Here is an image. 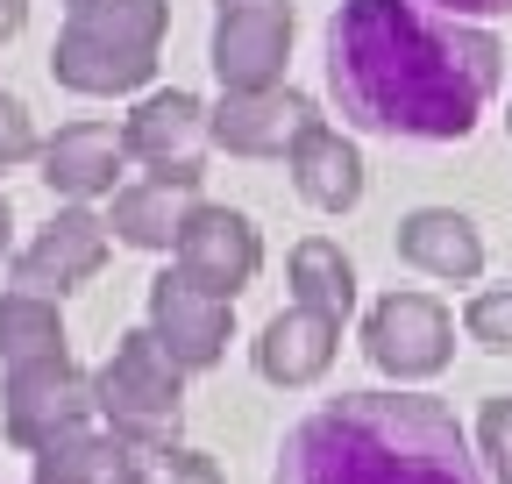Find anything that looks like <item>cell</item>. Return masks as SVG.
Instances as JSON below:
<instances>
[{"label":"cell","instance_id":"obj_26","mask_svg":"<svg viewBox=\"0 0 512 484\" xmlns=\"http://www.w3.org/2000/svg\"><path fill=\"white\" fill-rule=\"evenodd\" d=\"M29 29V0H0V43H15Z\"/></svg>","mask_w":512,"mask_h":484},{"label":"cell","instance_id":"obj_7","mask_svg":"<svg viewBox=\"0 0 512 484\" xmlns=\"http://www.w3.org/2000/svg\"><path fill=\"white\" fill-rule=\"evenodd\" d=\"M171 257H178V271L200 285V292H214V299L235 307V292H249V278L264 271V235H256V221L235 214V207L192 200V214L178 221Z\"/></svg>","mask_w":512,"mask_h":484},{"label":"cell","instance_id":"obj_3","mask_svg":"<svg viewBox=\"0 0 512 484\" xmlns=\"http://www.w3.org/2000/svg\"><path fill=\"white\" fill-rule=\"evenodd\" d=\"M171 0H64V29L50 43V79L64 93L114 100L157 79V43Z\"/></svg>","mask_w":512,"mask_h":484},{"label":"cell","instance_id":"obj_20","mask_svg":"<svg viewBox=\"0 0 512 484\" xmlns=\"http://www.w3.org/2000/svg\"><path fill=\"white\" fill-rule=\"evenodd\" d=\"M43 356H64V314H57V299L0 292V371H15V363H43Z\"/></svg>","mask_w":512,"mask_h":484},{"label":"cell","instance_id":"obj_10","mask_svg":"<svg viewBox=\"0 0 512 484\" xmlns=\"http://www.w3.org/2000/svg\"><path fill=\"white\" fill-rule=\"evenodd\" d=\"M121 150L136 157L150 178H171V186H200L207 164V107L192 93H150L136 100V114L121 121Z\"/></svg>","mask_w":512,"mask_h":484},{"label":"cell","instance_id":"obj_19","mask_svg":"<svg viewBox=\"0 0 512 484\" xmlns=\"http://www.w3.org/2000/svg\"><path fill=\"white\" fill-rule=\"evenodd\" d=\"M292 307H313L328 321L356 314V264L342 257V242H328V235L292 242Z\"/></svg>","mask_w":512,"mask_h":484},{"label":"cell","instance_id":"obj_21","mask_svg":"<svg viewBox=\"0 0 512 484\" xmlns=\"http://www.w3.org/2000/svg\"><path fill=\"white\" fill-rule=\"evenodd\" d=\"M463 335L491 356H512V285H484L463 307Z\"/></svg>","mask_w":512,"mask_h":484},{"label":"cell","instance_id":"obj_28","mask_svg":"<svg viewBox=\"0 0 512 484\" xmlns=\"http://www.w3.org/2000/svg\"><path fill=\"white\" fill-rule=\"evenodd\" d=\"M505 129H512V114H505Z\"/></svg>","mask_w":512,"mask_h":484},{"label":"cell","instance_id":"obj_9","mask_svg":"<svg viewBox=\"0 0 512 484\" xmlns=\"http://www.w3.org/2000/svg\"><path fill=\"white\" fill-rule=\"evenodd\" d=\"M228 299L200 292L178 264L164 278H150V307H143V328L150 342L171 356V371H214V363L228 356Z\"/></svg>","mask_w":512,"mask_h":484},{"label":"cell","instance_id":"obj_27","mask_svg":"<svg viewBox=\"0 0 512 484\" xmlns=\"http://www.w3.org/2000/svg\"><path fill=\"white\" fill-rule=\"evenodd\" d=\"M8 242H15V214H8V200H0V257H8Z\"/></svg>","mask_w":512,"mask_h":484},{"label":"cell","instance_id":"obj_13","mask_svg":"<svg viewBox=\"0 0 512 484\" xmlns=\"http://www.w3.org/2000/svg\"><path fill=\"white\" fill-rule=\"evenodd\" d=\"M36 164H43L36 178H43L57 200L86 207V200H100V193L121 186L128 150H121V129H114V121H72V129H57L50 143H36Z\"/></svg>","mask_w":512,"mask_h":484},{"label":"cell","instance_id":"obj_6","mask_svg":"<svg viewBox=\"0 0 512 484\" xmlns=\"http://www.w3.org/2000/svg\"><path fill=\"white\" fill-rule=\"evenodd\" d=\"M214 79L221 93H264L285 86L292 57V0H214Z\"/></svg>","mask_w":512,"mask_h":484},{"label":"cell","instance_id":"obj_15","mask_svg":"<svg viewBox=\"0 0 512 484\" xmlns=\"http://www.w3.org/2000/svg\"><path fill=\"white\" fill-rule=\"evenodd\" d=\"M29 456H36V484H143L150 477V456L136 442H121L114 428H93V420Z\"/></svg>","mask_w":512,"mask_h":484},{"label":"cell","instance_id":"obj_8","mask_svg":"<svg viewBox=\"0 0 512 484\" xmlns=\"http://www.w3.org/2000/svg\"><path fill=\"white\" fill-rule=\"evenodd\" d=\"M0 406H8V442L43 449V442H57V435H72V428L93 420V371H79L72 356L15 363Z\"/></svg>","mask_w":512,"mask_h":484},{"label":"cell","instance_id":"obj_18","mask_svg":"<svg viewBox=\"0 0 512 484\" xmlns=\"http://www.w3.org/2000/svg\"><path fill=\"white\" fill-rule=\"evenodd\" d=\"M200 186H171V178H136V186H114V207H107V228L128 250H171L178 242V221L192 214Z\"/></svg>","mask_w":512,"mask_h":484},{"label":"cell","instance_id":"obj_1","mask_svg":"<svg viewBox=\"0 0 512 484\" xmlns=\"http://www.w3.org/2000/svg\"><path fill=\"white\" fill-rule=\"evenodd\" d=\"M335 107L392 143H463L498 79L505 50L484 22L434 15L427 0H342L320 29Z\"/></svg>","mask_w":512,"mask_h":484},{"label":"cell","instance_id":"obj_25","mask_svg":"<svg viewBox=\"0 0 512 484\" xmlns=\"http://www.w3.org/2000/svg\"><path fill=\"white\" fill-rule=\"evenodd\" d=\"M434 15H456V22H498L512 15V0H427Z\"/></svg>","mask_w":512,"mask_h":484},{"label":"cell","instance_id":"obj_12","mask_svg":"<svg viewBox=\"0 0 512 484\" xmlns=\"http://www.w3.org/2000/svg\"><path fill=\"white\" fill-rule=\"evenodd\" d=\"M320 121V107L292 86H264V93H221L207 107V143L228 157H285L306 129Z\"/></svg>","mask_w":512,"mask_h":484},{"label":"cell","instance_id":"obj_17","mask_svg":"<svg viewBox=\"0 0 512 484\" xmlns=\"http://www.w3.org/2000/svg\"><path fill=\"white\" fill-rule=\"evenodd\" d=\"M285 171H292L299 200L320 207V214H349L363 200V150L342 129H328V121H313V129L285 150Z\"/></svg>","mask_w":512,"mask_h":484},{"label":"cell","instance_id":"obj_2","mask_svg":"<svg viewBox=\"0 0 512 484\" xmlns=\"http://www.w3.org/2000/svg\"><path fill=\"white\" fill-rule=\"evenodd\" d=\"M271 484H484V463L441 399L342 392L285 428Z\"/></svg>","mask_w":512,"mask_h":484},{"label":"cell","instance_id":"obj_14","mask_svg":"<svg viewBox=\"0 0 512 484\" xmlns=\"http://www.w3.org/2000/svg\"><path fill=\"white\" fill-rule=\"evenodd\" d=\"M335 356H342V321L313 314V307L271 314L264 328H256V342H249L256 378H264V385H285V392H299V385H313V378H328Z\"/></svg>","mask_w":512,"mask_h":484},{"label":"cell","instance_id":"obj_16","mask_svg":"<svg viewBox=\"0 0 512 484\" xmlns=\"http://www.w3.org/2000/svg\"><path fill=\"white\" fill-rule=\"evenodd\" d=\"M399 257L420 271V278H441V285H470L484 271V235L470 214L456 207H413L399 221Z\"/></svg>","mask_w":512,"mask_h":484},{"label":"cell","instance_id":"obj_24","mask_svg":"<svg viewBox=\"0 0 512 484\" xmlns=\"http://www.w3.org/2000/svg\"><path fill=\"white\" fill-rule=\"evenodd\" d=\"M36 157V114L8 93V86H0V171H8V164H29Z\"/></svg>","mask_w":512,"mask_h":484},{"label":"cell","instance_id":"obj_22","mask_svg":"<svg viewBox=\"0 0 512 484\" xmlns=\"http://www.w3.org/2000/svg\"><path fill=\"white\" fill-rule=\"evenodd\" d=\"M477 463L498 484H512V392H491L477 413Z\"/></svg>","mask_w":512,"mask_h":484},{"label":"cell","instance_id":"obj_11","mask_svg":"<svg viewBox=\"0 0 512 484\" xmlns=\"http://www.w3.org/2000/svg\"><path fill=\"white\" fill-rule=\"evenodd\" d=\"M107 264V221L93 207H64L36 228V242L15 257V292H36V299H64L93 285Z\"/></svg>","mask_w":512,"mask_h":484},{"label":"cell","instance_id":"obj_4","mask_svg":"<svg viewBox=\"0 0 512 484\" xmlns=\"http://www.w3.org/2000/svg\"><path fill=\"white\" fill-rule=\"evenodd\" d=\"M93 413L121 442H136L143 456L178 442V420H185V371H171V356L150 342V328H128L107 363L93 371Z\"/></svg>","mask_w":512,"mask_h":484},{"label":"cell","instance_id":"obj_5","mask_svg":"<svg viewBox=\"0 0 512 484\" xmlns=\"http://www.w3.org/2000/svg\"><path fill=\"white\" fill-rule=\"evenodd\" d=\"M363 356L399 385H427V378L448 371V356H456V321H448V307L427 299V292H384L370 307V321H363Z\"/></svg>","mask_w":512,"mask_h":484},{"label":"cell","instance_id":"obj_23","mask_svg":"<svg viewBox=\"0 0 512 484\" xmlns=\"http://www.w3.org/2000/svg\"><path fill=\"white\" fill-rule=\"evenodd\" d=\"M143 484H221V463H214L207 449H178V442H171V449L150 456V477H143Z\"/></svg>","mask_w":512,"mask_h":484}]
</instances>
